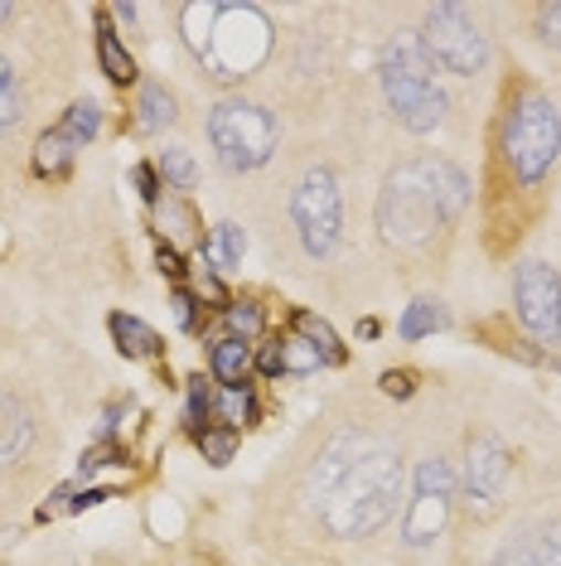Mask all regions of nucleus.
<instances>
[{"instance_id":"obj_29","label":"nucleus","mask_w":561,"mask_h":566,"mask_svg":"<svg viewBox=\"0 0 561 566\" xmlns=\"http://www.w3.org/2000/svg\"><path fill=\"white\" fill-rule=\"evenodd\" d=\"M320 364H325V358L315 354L305 339H290L286 344V373H310V368H320Z\"/></svg>"},{"instance_id":"obj_12","label":"nucleus","mask_w":561,"mask_h":566,"mask_svg":"<svg viewBox=\"0 0 561 566\" xmlns=\"http://www.w3.org/2000/svg\"><path fill=\"white\" fill-rule=\"evenodd\" d=\"M494 566H561V523L528 527L494 557Z\"/></svg>"},{"instance_id":"obj_7","label":"nucleus","mask_w":561,"mask_h":566,"mask_svg":"<svg viewBox=\"0 0 561 566\" xmlns=\"http://www.w3.org/2000/svg\"><path fill=\"white\" fill-rule=\"evenodd\" d=\"M421 49H426V59L436 63L445 73H479L484 63H489V40L479 34V24L469 20L465 6H436L426 10V24H421Z\"/></svg>"},{"instance_id":"obj_16","label":"nucleus","mask_w":561,"mask_h":566,"mask_svg":"<svg viewBox=\"0 0 561 566\" xmlns=\"http://www.w3.org/2000/svg\"><path fill=\"white\" fill-rule=\"evenodd\" d=\"M97 59H102V73H107L112 83H131L136 78V63H131V54H126V44L117 40L112 24H102V34H97Z\"/></svg>"},{"instance_id":"obj_9","label":"nucleus","mask_w":561,"mask_h":566,"mask_svg":"<svg viewBox=\"0 0 561 566\" xmlns=\"http://www.w3.org/2000/svg\"><path fill=\"white\" fill-rule=\"evenodd\" d=\"M451 499H455V470H451V460H441V455L421 460L412 504H406V527H402L406 547L436 543V537L445 533V518H451Z\"/></svg>"},{"instance_id":"obj_28","label":"nucleus","mask_w":561,"mask_h":566,"mask_svg":"<svg viewBox=\"0 0 561 566\" xmlns=\"http://www.w3.org/2000/svg\"><path fill=\"white\" fill-rule=\"evenodd\" d=\"M209 388H203V378H189V407H184V421L194 431H203V417H209Z\"/></svg>"},{"instance_id":"obj_25","label":"nucleus","mask_w":561,"mask_h":566,"mask_svg":"<svg viewBox=\"0 0 561 566\" xmlns=\"http://www.w3.org/2000/svg\"><path fill=\"white\" fill-rule=\"evenodd\" d=\"M15 117H20V83L10 73V63L0 59V136L15 126Z\"/></svg>"},{"instance_id":"obj_37","label":"nucleus","mask_w":561,"mask_h":566,"mask_svg":"<svg viewBox=\"0 0 561 566\" xmlns=\"http://www.w3.org/2000/svg\"><path fill=\"white\" fill-rule=\"evenodd\" d=\"M557 373H561V358H557Z\"/></svg>"},{"instance_id":"obj_21","label":"nucleus","mask_w":561,"mask_h":566,"mask_svg":"<svg viewBox=\"0 0 561 566\" xmlns=\"http://www.w3.org/2000/svg\"><path fill=\"white\" fill-rule=\"evenodd\" d=\"M242 248H247L242 228H237V223H219V228H213V238L203 242V256H209L213 266H233L237 256H242Z\"/></svg>"},{"instance_id":"obj_18","label":"nucleus","mask_w":561,"mask_h":566,"mask_svg":"<svg viewBox=\"0 0 561 566\" xmlns=\"http://www.w3.org/2000/svg\"><path fill=\"white\" fill-rule=\"evenodd\" d=\"M436 329H445V305H441V301L421 295V301L406 305V315H402V339H426V334H436Z\"/></svg>"},{"instance_id":"obj_31","label":"nucleus","mask_w":561,"mask_h":566,"mask_svg":"<svg viewBox=\"0 0 561 566\" xmlns=\"http://www.w3.org/2000/svg\"><path fill=\"white\" fill-rule=\"evenodd\" d=\"M257 368L266 373V378H280V373H286V344H266V349L257 354Z\"/></svg>"},{"instance_id":"obj_20","label":"nucleus","mask_w":561,"mask_h":566,"mask_svg":"<svg viewBox=\"0 0 561 566\" xmlns=\"http://www.w3.org/2000/svg\"><path fill=\"white\" fill-rule=\"evenodd\" d=\"M296 325H300V334H305V344H310V349L320 354L325 364H343V349H339L335 329H329L320 315H310V311H305V315H296Z\"/></svg>"},{"instance_id":"obj_32","label":"nucleus","mask_w":561,"mask_h":566,"mask_svg":"<svg viewBox=\"0 0 561 566\" xmlns=\"http://www.w3.org/2000/svg\"><path fill=\"white\" fill-rule=\"evenodd\" d=\"M174 325H180V329H194V295H189V291H174Z\"/></svg>"},{"instance_id":"obj_27","label":"nucleus","mask_w":561,"mask_h":566,"mask_svg":"<svg viewBox=\"0 0 561 566\" xmlns=\"http://www.w3.org/2000/svg\"><path fill=\"white\" fill-rule=\"evenodd\" d=\"M227 329H233V339L247 344L252 334L262 329V311L252 301H242V305H227Z\"/></svg>"},{"instance_id":"obj_35","label":"nucleus","mask_w":561,"mask_h":566,"mask_svg":"<svg viewBox=\"0 0 561 566\" xmlns=\"http://www.w3.org/2000/svg\"><path fill=\"white\" fill-rule=\"evenodd\" d=\"M160 272H170V276L184 272V262H180V252H174V248H160Z\"/></svg>"},{"instance_id":"obj_3","label":"nucleus","mask_w":561,"mask_h":566,"mask_svg":"<svg viewBox=\"0 0 561 566\" xmlns=\"http://www.w3.org/2000/svg\"><path fill=\"white\" fill-rule=\"evenodd\" d=\"M189 49L223 83L257 73L272 54V24L257 6H184Z\"/></svg>"},{"instance_id":"obj_34","label":"nucleus","mask_w":561,"mask_h":566,"mask_svg":"<svg viewBox=\"0 0 561 566\" xmlns=\"http://www.w3.org/2000/svg\"><path fill=\"white\" fill-rule=\"evenodd\" d=\"M136 185H140V195H146V199L160 195V189H156V170H150V165H140V170H136Z\"/></svg>"},{"instance_id":"obj_1","label":"nucleus","mask_w":561,"mask_h":566,"mask_svg":"<svg viewBox=\"0 0 561 566\" xmlns=\"http://www.w3.org/2000/svg\"><path fill=\"white\" fill-rule=\"evenodd\" d=\"M310 499L335 537H373L398 513L402 455L378 436H339L310 474Z\"/></svg>"},{"instance_id":"obj_26","label":"nucleus","mask_w":561,"mask_h":566,"mask_svg":"<svg viewBox=\"0 0 561 566\" xmlns=\"http://www.w3.org/2000/svg\"><path fill=\"white\" fill-rule=\"evenodd\" d=\"M199 450H203L209 465H227L233 450H237V436L233 431H199Z\"/></svg>"},{"instance_id":"obj_33","label":"nucleus","mask_w":561,"mask_h":566,"mask_svg":"<svg viewBox=\"0 0 561 566\" xmlns=\"http://www.w3.org/2000/svg\"><path fill=\"white\" fill-rule=\"evenodd\" d=\"M412 373H382V392L388 397H412Z\"/></svg>"},{"instance_id":"obj_10","label":"nucleus","mask_w":561,"mask_h":566,"mask_svg":"<svg viewBox=\"0 0 561 566\" xmlns=\"http://www.w3.org/2000/svg\"><path fill=\"white\" fill-rule=\"evenodd\" d=\"M518 319L528 325L532 339L557 344L561 339V276L547 262H522L514 281Z\"/></svg>"},{"instance_id":"obj_6","label":"nucleus","mask_w":561,"mask_h":566,"mask_svg":"<svg viewBox=\"0 0 561 566\" xmlns=\"http://www.w3.org/2000/svg\"><path fill=\"white\" fill-rule=\"evenodd\" d=\"M561 150V117L547 97H522L514 112H508V132H504V156L514 165L518 179H542L557 165Z\"/></svg>"},{"instance_id":"obj_30","label":"nucleus","mask_w":561,"mask_h":566,"mask_svg":"<svg viewBox=\"0 0 561 566\" xmlns=\"http://www.w3.org/2000/svg\"><path fill=\"white\" fill-rule=\"evenodd\" d=\"M538 34L552 49H561V0H557V6H542L538 10Z\"/></svg>"},{"instance_id":"obj_13","label":"nucleus","mask_w":561,"mask_h":566,"mask_svg":"<svg viewBox=\"0 0 561 566\" xmlns=\"http://www.w3.org/2000/svg\"><path fill=\"white\" fill-rule=\"evenodd\" d=\"M30 411H24L10 392H0V465H10V460H20L24 450H30Z\"/></svg>"},{"instance_id":"obj_17","label":"nucleus","mask_w":561,"mask_h":566,"mask_svg":"<svg viewBox=\"0 0 561 566\" xmlns=\"http://www.w3.org/2000/svg\"><path fill=\"white\" fill-rule=\"evenodd\" d=\"M136 112H140V132H165V126L174 122V97L165 93L160 83H146L140 87V102H136Z\"/></svg>"},{"instance_id":"obj_4","label":"nucleus","mask_w":561,"mask_h":566,"mask_svg":"<svg viewBox=\"0 0 561 566\" xmlns=\"http://www.w3.org/2000/svg\"><path fill=\"white\" fill-rule=\"evenodd\" d=\"M378 78H382V97L398 112V122L406 132H436L445 117V93L436 83V63L426 59L421 40H392L378 59Z\"/></svg>"},{"instance_id":"obj_8","label":"nucleus","mask_w":561,"mask_h":566,"mask_svg":"<svg viewBox=\"0 0 561 566\" xmlns=\"http://www.w3.org/2000/svg\"><path fill=\"white\" fill-rule=\"evenodd\" d=\"M290 218L300 228V242L310 256H329L339 248V228H343V195L335 170H310L300 179L296 199H290Z\"/></svg>"},{"instance_id":"obj_11","label":"nucleus","mask_w":561,"mask_h":566,"mask_svg":"<svg viewBox=\"0 0 561 566\" xmlns=\"http://www.w3.org/2000/svg\"><path fill=\"white\" fill-rule=\"evenodd\" d=\"M508 489V450L499 436H469L465 446V494L469 509L494 513Z\"/></svg>"},{"instance_id":"obj_24","label":"nucleus","mask_w":561,"mask_h":566,"mask_svg":"<svg viewBox=\"0 0 561 566\" xmlns=\"http://www.w3.org/2000/svg\"><path fill=\"white\" fill-rule=\"evenodd\" d=\"M68 160H73V146L63 140V132L40 136V146H34V170H40V175H59Z\"/></svg>"},{"instance_id":"obj_14","label":"nucleus","mask_w":561,"mask_h":566,"mask_svg":"<svg viewBox=\"0 0 561 566\" xmlns=\"http://www.w3.org/2000/svg\"><path fill=\"white\" fill-rule=\"evenodd\" d=\"M112 339L126 358H156L160 354V334L150 325H140L136 315H112Z\"/></svg>"},{"instance_id":"obj_2","label":"nucleus","mask_w":561,"mask_h":566,"mask_svg":"<svg viewBox=\"0 0 561 566\" xmlns=\"http://www.w3.org/2000/svg\"><path fill=\"white\" fill-rule=\"evenodd\" d=\"M469 203V179L451 160H412L388 175L378 195V228L398 248H421L436 238L441 223H451Z\"/></svg>"},{"instance_id":"obj_19","label":"nucleus","mask_w":561,"mask_h":566,"mask_svg":"<svg viewBox=\"0 0 561 566\" xmlns=\"http://www.w3.org/2000/svg\"><path fill=\"white\" fill-rule=\"evenodd\" d=\"M219 411H223L227 431L252 427V421H257V397H252L247 382H237V388H223V397H219Z\"/></svg>"},{"instance_id":"obj_23","label":"nucleus","mask_w":561,"mask_h":566,"mask_svg":"<svg viewBox=\"0 0 561 566\" xmlns=\"http://www.w3.org/2000/svg\"><path fill=\"white\" fill-rule=\"evenodd\" d=\"M160 170H165V185H174V189H194L199 185V165L194 156H189L184 146H170L160 156Z\"/></svg>"},{"instance_id":"obj_36","label":"nucleus","mask_w":561,"mask_h":566,"mask_svg":"<svg viewBox=\"0 0 561 566\" xmlns=\"http://www.w3.org/2000/svg\"><path fill=\"white\" fill-rule=\"evenodd\" d=\"M0 20H10V6H6V0H0Z\"/></svg>"},{"instance_id":"obj_15","label":"nucleus","mask_w":561,"mask_h":566,"mask_svg":"<svg viewBox=\"0 0 561 566\" xmlns=\"http://www.w3.org/2000/svg\"><path fill=\"white\" fill-rule=\"evenodd\" d=\"M213 378L223 382V388H237L242 378H247V368H252V349L242 339H233V334H227L223 344H213Z\"/></svg>"},{"instance_id":"obj_22","label":"nucleus","mask_w":561,"mask_h":566,"mask_svg":"<svg viewBox=\"0 0 561 566\" xmlns=\"http://www.w3.org/2000/svg\"><path fill=\"white\" fill-rule=\"evenodd\" d=\"M97 126H102L97 102H73L59 132H63V140H68V146H83V140H93V136H97Z\"/></svg>"},{"instance_id":"obj_5","label":"nucleus","mask_w":561,"mask_h":566,"mask_svg":"<svg viewBox=\"0 0 561 566\" xmlns=\"http://www.w3.org/2000/svg\"><path fill=\"white\" fill-rule=\"evenodd\" d=\"M276 117L247 97H223L209 112V140L227 170H262L276 156Z\"/></svg>"}]
</instances>
